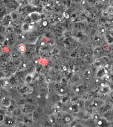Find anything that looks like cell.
Returning a JSON list of instances; mask_svg holds the SVG:
<instances>
[{
    "instance_id": "cell-1",
    "label": "cell",
    "mask_w": 113,
    "mask_h": 127,
    "mask_svg": "<svg viewBox=\"0 0 113 127\" xmlns=\"http://www.w3.org/2000/svg\"><path fill=\"white\" fill-rule=\"evenodd\" d=\"M35 109L34 104L26 103L24 105L22 111L25 114H28L33 112Z\"/></svg>"
},
{
    "instance_id": "cell-2",
    "label": "cell",
    "mask_w": 113,
    "mask_h": 127,
    "mask_svg": "<svg viewBox=\"0 0 113 127\" xmlns=\"http://www.w3.org/2000/svg\"><path fill=\"white\" fill-rule=\"evenodd\" d=\"M2 122L5 126H13L15 123V120L10 116L5 115L3 116Z\"/></svg>"
},
{
    "instance_id": "cell-3",
    "label": "cell",
    "mask_w": 113,
    "mask_h": 127,
    "mask_svg": "<svg viewBox=\"0 0 113 127\" xmlns=\"http://www.w3.org/2000/svg\"><path fill=\"white\" fill-rule=\"evenodd\" d=\"M26 101V103L34 104L36 103V101H37V99H36V96L34 95H30L29 96H28Z\"/></svg>"
},
{
    "instance_id": "cell-4",
    "label": "cell",
    "mask_w": 113,
    "mask_h": 127,
    "mask_svg": "<svg viewBox=\"0 0 113 127\" xmlns=\"http://www.w3.org/2000/svg\"><path fill=\"white\" fill-rule=\"evenodd\" d=\"M1 104L5 107H9L11 104L10 99L8 97H5L3 98L1 101Z\"/></svg>"
},
{
    "instance_id": "cell-5",
    "label": "cell",
    "mask_w": 113,
    "mask_h": 127,
    "mask_svg": "<svg viewBox=\"0 0 113 127\" xmlns=\"http://www.w3.org/2000/svg\"><path fill=\"white\" fill-rule=\"evenodd\" d=\"M47 24H48V23H47V21H44L43 23V25H44V26H46L47 25Z\"/></svg>"
},
{
    "instance_id": "cell-6",
    "label": "cell",
    "mask_w": 113,
    "mask_h": 127,
    "mask_svg": "<svg viewBox=\"0 0 113 127\" xmlns=\"http://www.w3.org/2000/svg\"><path fill=\"white\" fill-rule=\"evenodd\" d=\"M86 13L87 14L89 15L90 14V12L89 11L86 10Z\"/></svg>"
},
{
    "instance_id": "cell-7",
    "label": "cell",
    "mask_w": 113,
    "mask_h": 127,
    "mask_svg": "<svg viewBox=\"0 0 113 127\" xmlns=\"http://www.w3.org/2000/svg\"><path fill=\"white\" fill-rule=\"evenodd\" d=\"M101 32L102 33H104V32H105V30L104 29H102V30H101Z\"/></svg>"
},
{
    "instance_id": "cell-8",
    "label": "cell",
    "mask_w": 113,
    "mask_h": 127,
    "mask_svg": "<svg viewBox=\"0 0 113 127\" xmlns=\"http://www.w3.org/2000/svg\"><path fill=\"white\" fill-rule=\"evenodd\" d=\"M100 39H99V38H98V39H97V40H96V41H97V42H98V41H100Z\"/></svg>"
},
{
    "instance_id": "cell-9",
    "label": "cell",
    "mask_w": 113,
    "mask_h": 127,
    "mask_svg": "<svg viewBox=\"0 0 113 127\" xmlns=\"http://www.w3.org/2000/svg\"><path fill=\"white\" fill-rule=\"evenodd\" d=\"M85 3V1H83V2H82L83 4H84Z\"/></svg>"
},
{
    "instance_id": "cell-10",
    "label": "cell",
    "mask_w": 113,
    "mask_h": 127,
    "mask_svg": "<svg viewBox=\"0 0 113 127\" xmlns=\"http://www.w3.org/2000/svg\"><path fill=\"white\" fill-rule=\"evenodd\" d=\"M56 3L57 4H58L59 3V1H57L56 2Z\"/></svg>"
},
{
    "instance_id": "cell-11",
    "label": "cell",
    "mask_w": 113,
    "mask_h": 127,
    "mask_svg": "<svg viewBox=\"0 0 113 127\" xmlns=\"http://www.w3.org/2000/svg\"><path fill=\"white\" fill-rule=\"evenodd\" d=\"M52 21H53V22H54L55 21V20L54 19H53V20H52Z\"/></svg>"
},
{
    "instance_id": "cell-12",
    "label": "cell",
    "mask_w": 113,
    "mask_h": 127,
    "mask_svg": "<svg viewBox=\"0 0 113 127\" xmlns=\"http://www.w3.org/2000/svg\"><path fill=\"white\" fill-rule=\"evenodd\" d=\"M60 19V18L59 17L58 18V20H59Z\"/></svg>"
},
{
    "instance_id": "cell-13",
    "label": "cell",
    "mask_w": 113,
    "mask_h": 127,
    "mask_svg": "<svg viewBox=\"0 0 113 127\" xmlns=\"http://www.w3.org/2000/svg\"><path fill=\"white\" fill-rule=\"evenodd\" d=\"M1 111V109L0 108V112Z\"/></svg>"
},
{
    "instance_id": "cell-14",
    "label": "cell",
    "mask_w": 113,
    "mask_h": 127,
    "mask_svg": "<svg viewBox=\"0 0 113 127\" xmlns=\"http://www.w3.org/2000/svg\"><path fill=\"white\" fill-rule=\"evenodd\" d=\"M99 61H97V63H99Z\"/></svg>"
},
{
    "instance_id": "cell-15",
    "label": "cell",
    "mask_w": 113,
    "mask_h": 127,
    "mask_svg": "<svg viewBox=\"0 0 113 127\" xmlns=\"http://www.w3.org/2000/svg\"><path fill=\"white\" fill-rule=\"evenodd\" d=\"M105 0H102V1H105Z\"/></svg>"
}]
</instances>
